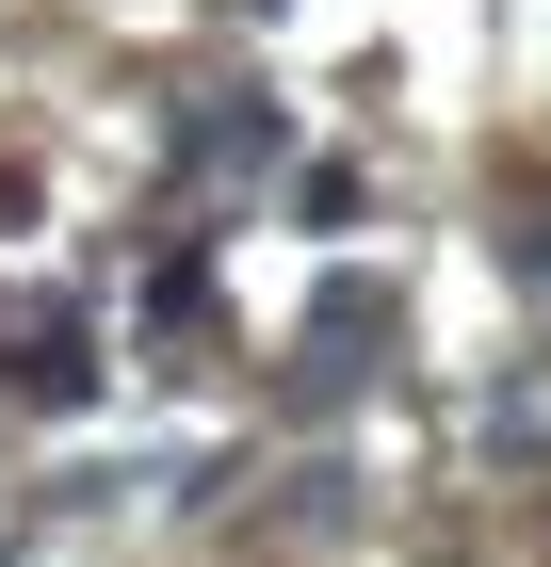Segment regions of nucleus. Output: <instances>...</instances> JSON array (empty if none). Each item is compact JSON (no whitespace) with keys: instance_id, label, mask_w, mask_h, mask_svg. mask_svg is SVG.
I'll return each mask as SVG.
<instances>
[{"instance_id":"f257e3e1","label":"nucleus","mask_w":551,"mask_h":567,"mask_svg":"<svg viewBox=\"0 0 551 567\" xmlns=\"http://www.w3.org/2000/svg\"><path fill=\"white\" fill-rule=\"evenodd\" d=\"M17 390H33V405H82L98 390V324H82V308H33V324H17Z\"/></svg>"},{"instance_id":"f03ea898","label":"nucleus","mask_w":551,"mask_h":567,"mask_svg":"<svg viewBox=\"0 0 551 567\" xmlns=\"http://www.w3.org/2000/svg\"><path fill=\"white\" fill-rule=\"evenodd\" d=\"M519 276H551V212H535V227H519Z\"/></svg>"},{"instance_id":"7ed1b4c3","label":"nucleus","mask_w":551,"mask_h":567,"mask_svg":"<svg viewBox=\"0 0 551 567\" xmlns=\"http://www.w3.org/2000/svg\"><path fill=\"white\" fill-rule=\"evenodd\" d=\"M17 212H33V178H17V163H0V227H17Z\"/></svg>"}]
</instances>
